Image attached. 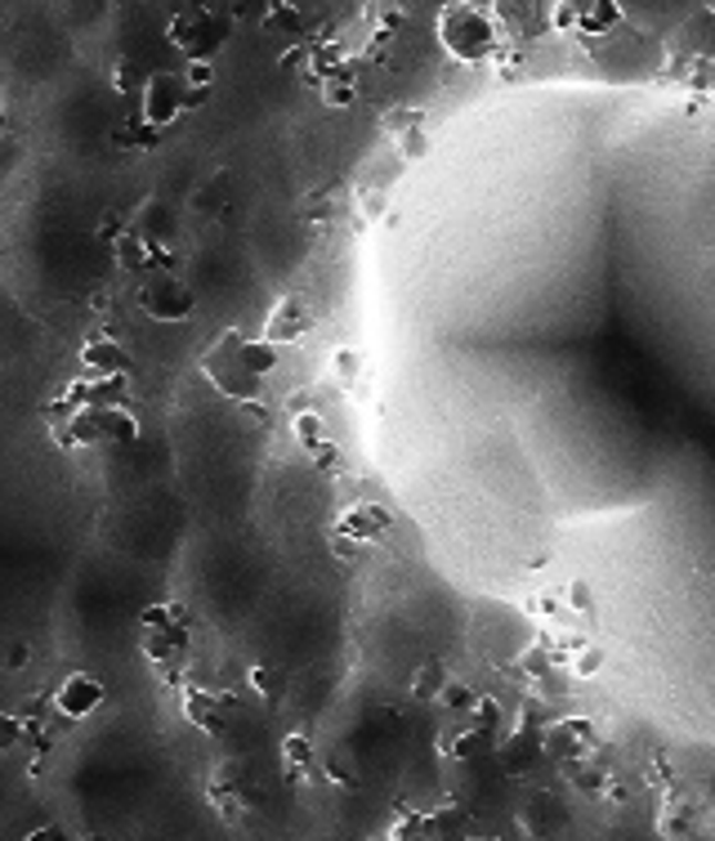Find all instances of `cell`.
<instances>
[{"label": "cell", "instance_id": "obj_1", "mask_svg": "<svg viewBox=\"0 0 715 841\" xmlns=\"http://www.w3.org/2000/svg\"><path fill=\"white\" fill-rule=\"evenodd\" d=\"M59 412H63V421H54V443H63V448H94V443L131 448L144 430L126 403L122 408H68L59 399L50 408V417H59Z\"/></svg>", "mask_w": 715, "mask_h": 841}, {"label": "cell", "instance_id": "obj_2", "mask_svg": "<svg viewBox=\"0 0 715 841\" xmlns=\"http://www.w3.org/2000/svg\"><path fill=\"white\" fill-rule=\"evenodd\" d=\"M438 41L460 63H488L501 50V28L493 10L479 6H447L438 14Z\"/></svg>", "mask_w": 715, "mask_h": 841}, {"label": "cell", "instance_id": "obj_3", "mask_svg": "<svg viewBox=\"0 0 715 841\" xmlns=\"http://www.w3.org/2000/svg\"><path fill=\"white\" fill-rule=\"evenodd\" d=\"M201 377L224 394V399H232V403H256V399H265V386L269 381H256L251 372H247V363H242V331H219L206 349H201Z\"/></svg>", "mask_w": 715, "mask_h": 841}, {"label": "cell", "instance_id": "obj_4", "mask_svg": "<svg viewBox=\"0 0 715 841\" xmlns=\"http://www.w3.org/2000/svg\"><path fill=\"white\" fill-rule=\"evenodd\" d=\"M228 32H232V19L219 14V10H206V6L179 10L166 23V41L184 54V63H215V54L224 50Z\"/></svg>", "mask_w": 715, "mask_h": 841}, {"label": "cell", "instance_id": "obj_5", "mask_svg": "<svg viewBox=\"0 0 715 841\" xmlns=\"http://www.w3.org/2000/svg\"><path fill=\"white\" fill-rule=\"evenodd\" d=\"M197 103H206L201 94H193L188 85H184V76L179 72H148V81H144V90H139V122L144 126H153V131H170L184 112H193Z\"/></svg>", "mask_w": 715, "mask_h": 841}, {"label": "cell", "instance_id": "obj_6", "mask_svg": "<svg viewBox=\"0 0 715 841\" xmlns=\"http://www.w3.org/2000/svg\"><path fill=\"white\" fill-rule=\"evenodd\" d=\"M139 309H144L153 322H188L193 309H197V296H193V287H188L179 274H162V278H148V283H144Z\"/></svg>", "mask_w": 715, "mask_h": 841}, {"label": "cell", "instance_id": "obj_7", "mask_svg": "<svg viewBox=\"0 0 715 841\" xmlns=\"http://www.w3.org/2000/svg\"><path fill=\"white\" fill-rule=\"evenodd\" d=\"M103 698H107L103 676L72 671V676H63V685L54 689V711H59V720H68V726H81L85 716H94V711L103 707Z\"/></svg>", "mask_w": 715, "mask_h": 841}, {"label": "cell", "instance_id": "obj_8", "mask_svg": "<svg viewBox=\"0 0 715 841\" xmlns=\"http://www.w3.org/2000/svg\"><path fill=\"white\" fill-rule=\"evenodd\" d=\"M600 735H594V720L590 716H563V720H550L541 726V757H559V761H581Z\"/></svg>", "mask_w": 715, "mask_h": 841}, {"label": "cell", "instance_id": "obj_9", "mask_svg": "<svg viewBox=\"0 0 715 841\" xmlns=\"http://www.w3.org/2000/svg\"><path fill=\"white\" fill-rule=\"evenodd\" d=\"M81 363H85V372H94V377H131V349L116 340V336H94V340H85V349H81Z\"/></svg>", "mask_w": 715, "mask_h": 841}, {"label": "cell", "instance_id": "obj_10", "mask_svg": "<svg viewBox=\"0 0 715 841\" xmlns=\"http://www.w3.org/2000/svg\"><path fill=\"white\" fill-rule=\"evenodd\" d=\"M304 331H309V309H304L296 296H282V300L269 309V322H265L260 340H269L273 349H282V345L304 340Z\"/></svg>", "mask_w": 715, "mask_h": 841}, {"label": "cell", "instance_id": "obj_11", "mask_svg": "<svg viewBox=\"0 0 715 841\" xmlns=\"http://www.w3.org/2000/svg\"><path fill=\"white\" fill-rule=\"evenodd\" d=\"M184 716L193 720V726H197L201 735H210V739H219V735L228 730V716L219 711V698L206 694V689H197V685L184 689Z\"/></svg>", "mask_w": 715, "mask_h": 841}, {"label": "cell", "instance_id": "obj_12", "mask_svg": "<svg viewBox=\"0 0 715 841\" xmlns=\"http://www.w3.org/2000/svg\"><path fill=\"white\" fill-rule=\"evenodd\" d=\"M626 10L609 6V0H594V6H577V37H613V28H622Z\"/></svg>", "mask_w": 715, "mask_h": 841}, {"label": "cell", "instance_id": "obj_13", "mask_svg": "<svg viewBox=\"0 0 715 841\" xmlns=\"http://www.w3.org/2000/svg\"><path fill=\"white\" fill-rule=\"evenodd\" d=\"M541 757V730H528V726H519L506 743H501V766L510 770V775H524L532 761Z\"/></svg>", "mask_w": 715, "mask_h": 841}, {"label": "cell", "instance_id": "obj_14", "mask_svg": "<svg viewBox=\"0 0 715 841\" xmlns=\"http://www.w3.org/2000/svg\"><path fill=\"white\" fill-rule=\"evenodd\" d=\"M112 140L122 144V148H131V153H153V148H162V131H153V126H144L139 116L131 112L122 126L112 131Z\"/></svg>", "mask_w": 715, "mask_h": 841}, {"label": "cell", "instance_id": "obj_15", "mask_svg": "<svg viewBox=\"0 0 715 841\" xmlns=\"http://www.w3.org/2000/svg\"><path fill=\"white\" fill-rule=\"evenodd\" d=\"M188 627H170V632H153V636H144V654L153 658V663H166V658H184L188 654Z\"/></svg>", "mask_w": 715, "mask_h": 841}, {"label": "cell", "instance_id": "obj_16", "mask_svg": "<svg viewBox=\"0 0 715 841\" xmlns=\"http://www.w3.org/2000/svg\"><path fill=\"white\" fill-rule=\"evenodd\" d=\"M242 363H247V372L256 377V381H269L273 372H278V349L269 345V340H247L242 336Z\"/></svg>", "mask_w": 715, "mask_h": 841}, {"label": "cell", "instance_id": "obj_17", "mask_svg": "<svg viewBox=\"0 0 715 841\" xmlns=\"http://www.w3.org/2000/svg\"><path fill=\"white\" fill-rule=\"evenodd\" d=\"M385 524H390V520H385L381 511H372V506H353V511L340 520V533H349V542H372Z\"/></svg>", "mask_w": 715, "mask_h": 841}, {"label": "cell", "instance_id": "obj_18", "mask_svg": "<svg viewBox=\"0 0 715 841\" xmlns=\"http://www.w3.org/2000/svg\"><path fill=\"white\" fill-rule=\"evenodd\" d=\"M184 623H188V614H184V605H175V599H162V605H148V609L139 614V632H144V636L170 632V627H184Z\"/></svg>", "mask_w": 715, "mask_h": 841}, {"label": "cell", "instance_id": "obj_19", "mask_svg": "<svg viewBox=\"0 0 715 841\" xmlns=\"http://www.w3.org/2000/svg\"><path fill=\"white\" fill-rule=\"evenodd\" d=\"M291 430H296V439H300V448H304L309 457H318V452L327 448V421H322L318 412H296Z\"/></svg>", "mask_w": 715, "mask_h": 841}, {"label": "cell", "instance_id": "obj_20", "mask_svg": "<svg viewBox=\"0 0 715 841\" xmlns=\"http://www.w3.org/2000/svg\"><path fill=\"white\" fill-rule=\"evenodd\" d=\"M447 680H452V676H447V667H443L438 658H429V663H421V667H416V676H412V694H416V698H425V702H429V698L438 702V694H443V685H447Z\"/></svg>", "mask_w": 715, "mask_h": 841}, {"label": "cell", "instance_id": "obj_21", "mask_svg": "<svg viewBox=\"0 0 715 841\" xmlns=\"http://www.w3.org/2000/svg\"><path fill=\"white\" fill-rule=\"evenodd\" d=\"M353 99H357V81H353L344 68L322 81V103H327V107H349Z\"/></svg>", "mask_w": 715, "mask_h": 841}, {"label": "cell", "instance_id": "obj_22", "mask_svg": "<svg viewBox=\"0 0 715 841\" xmlns=\"http://www.w3.org/2000/svg\"><path fill=\"white\" fill-rule=\"evenodd\" d=\"M282 757H287V770H291V775H304V770L313 766V743H309L304 735H287V739H282Z\"/></svg>", "mask_w": 715, "mask_h": 841}, {"label": "cell", "instance_id": "obj_23", "mask_svg": "<svg viewBox=\"0 0 715 841\" xmlns=\"http://www.w3.org/2000/svg\"><path fill=\"white\" fill-rule=\"evenodd\" d=\"M469 716H474V730L493 735V730L501 726V716H506V711H501L497 698H484V694H479V698H474V707H469Z\"/></svg>", "mask_w": 715, "mask_h": 841}, {"label": "cell", "instance_id": "obj_24", "mask_svg": "<svg viewBox=\"0 0 715 841\" xmlns=\"http://www.w3.org/2000/svg\"><path fill=\"white\" fill-rule=\"evenodd\" d=\"M179 76H184V85L193 90V94H210V85H215V63H184L179 68Z\"/></svg>", "mask_w": 715, "mask_h": 841}, {"label": "cell", "instance_id": "obj_25", "mask_svg": "<svg viewBox=\"0 0 715 841\" xmlns=\"http://www.w3.org/2000/svg\"><path fill=\"white\" fill-rule=\"evenodd\" d=\"M357 372H363V353H357V349H335V381L353 386Z\"/></svg>", "mask_w": 715, "mask_h": 841}, {"label": "cell", "instance_id": "obj_26", "mask_svg": "<svg viewBox=\"0 0 715 841\" xmlns=\"http://www.w3.org/2000/svg\"><path fill=\"white\" fill-rule=\"evenodd\" d=\"M474 698H479V694H474L469 685H460V680H447V685H443V694H438V702H443V707H452V711H469V707H474Z\"/></svg>", "mask_w": 715, "mask_h": 841}, {"label": "cell", "instance_id": "obj_27", "mask_svg": "<svg viewBox=\"0 0 715 841\" xmlns=\"http://www.w3.org/2000/svg\"><path fill=\"white\" fill-rule=\"evenodd\" d=\"M247 680L256 685V694H260V698H282V676H278L273 667H251V671H247Z\"/></svg>", "mask_w": 715, "mask_h": 841}, {"label": "cell", "instance_id": "obj_28", "mask_svg": "<svg viewBox=\"0 0 715 841\" xmlns=\"http://www.w3.org/2000/svg\"><path fill=\"white\" fill-rule=\"evenodd\" d=\"M23 743V716L0 711V752H14Z\"/></svg>", "mask_w": 715, "mask_h": 841}, {"label": "cell", "instance_id": "obj_29", "mask_svg": "<svg viewBox=\"0 0 715 841\" xmlns=\"http://www.w3.org/2000/svg\"><path fill=\"white\" fill-rule=\"evenodd\" d=\"M568 605L581 609V614L594 609V595H590V582H586V577H572V582H568Z\"/></svg>", "mask_w": 715, "mask_h": 841}, {"label": "cell", "instance_id": "obj_30", "mask_svg": "<svg viewBox=\"0 0 715 841\" xmlns=\"http://www.w3.org/2000/svg\"><path fill=\"white\" fill-rule=\"evenodd\" d=\"M28 663H32V640H23V636L10 640V649H6V667H10V671H23Z\"/></svg>", "mask_w": 715, "mask_h": 841}, {"label": "cell", "instance_id": "obj_31", "mask_svg": "<svg viewBox=\"0 0 715 841\" xmlns=\"http://www.w3.org/2000/svg\"><path fill=\"white\" fill-rule=\"evenodd\" d=\"M572 667H577V676H594V671L604 667V654H600V649H581Z\"/></svg>", "mask_w": 715, "mask_h": 841}, {"label": "cell", "instance_id": "obj_32", "mask_svg": "<svg viewBox=\"0 0 715 841\" xmlns=\"http://www.w3.org/2000/svg\"><path fill=\"white\" fill-rule=\"evenodd\" d=\"M550 23H555L559 32H577V6H555V10H550Z\"/></svg>", "mask_w": 715, "mask_h": 841}, {"label": "cell", "instance_id": "obj_33", "mask_svg": "<svg viewBox=\"0 0 715 841\" xmlns=\"http://www.w3.org/2000/svg\"><path fill=\"white\" fill-rule=\"evenodd\" d=\"M269 28H300V10H273Z\"/></svg>", "mask_w": 715, "mask_h": 841}, {"label": "cell", "instance_id": "obj_34", "mask_svg": "<svg viewBox=\"0 0 715 841\" xmlns=\"http://www.w3.org/2000/svg\"><path fill=\"white\" fill-rule=\"evenodd\" d=\"M131 72H135L131 63H116V81H112V85H116V90H122V94H131V90H135V81H131ZM135 76H139V72H135Z\"/></svg>", "mask_w": 715, "mask_h": 841}, {"label": "cell", "instance_id": "obj_35", "mask_svg": "<svg viewBox=\"0 0 715 841\" xmlns=\"http://www.w3.org/2000/svg\"><path fill=\"white\" fill-rule=\"evenodd\" d=\"M10 131H14V112H10L6 103H0V140H6Z\"/></svg>", "mask_w": 715, "mask_h": 841}, {"label": "cell", "instance_id": "obj_36", "mask_svg": "<svg viewBox=\"0 0 715 841\" xmlns=\"http://www.w3.org/2000/svg\"><path fill=\"white\" fill-rule=\"evenodd\" d=\"M28 841H32V837H28Z\"/></svg>", "mask_w": 715, "mask_h": 841}]
</instances>
